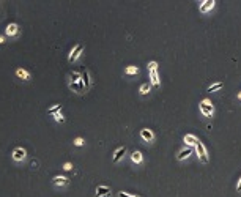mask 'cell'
<instances>
[{"instance_id": "cell-20", "label": "cell", "mask_w": 241, "mask_h": 197, "mask_svg": "<svg viewBox=\"0 0 241 197\" xmlns=\"http://www.w3.org/2000/svg\"><path fill=\"white\" fill-rule=\"evenodd\" d=\"M222 87H224L222 82H216V84H213V85L208 87V91H210V93H213V91H216V90H221Z\"/></svg>"}, {"instance_id": "cell-2", "label": "cell", "mask_w": 241, "mask_h": 197, "mask_svg": "<svg viewBox=\"0 0 241 197\" xmlns=\"http://www.w3.org/2000/svg\"><path fill=\"white\" fill-rule=\"evenodd\" d=\"M84 52V44H76L73 49H71V52H70V57H68V60L71 62V63H74L79 57H80V54Z\"/></svg>"}, {"instance_id": "cell-12", "label": "cell", "mask_w": 241, "mask_h": 197, "mask_svg": "<svg viewBox=\"0 0 241 197\" xmlns=\"http://www.w3.org/2000/svg\"><path fill=\"white\" fill-rule=\"evenodd\" d=\"M183 140L186 142V145H187V147H195L197 143H199L197 137H195V136H192V134H186V136L183 137Z\"/></svg>"}, {"instance_id": "cell-6", "label": "cell", "mask_w": 241, "mask_h": 197, "mask_svg": "<svg viewBox=\"0 0 241 197\" xmlns=\"http://www.w3.org/2000/svg\"><path fill=\"white\" fill-rule=\"evenodd\" d=\"M5 35H6V36H10V38L18 36V35H19V25H18L16 22L8 24V25H6V29H5Z\"/></svg>"}, {"instance_id": "cell-25", "label": "cell", "mask_w": 241, "mask_h": 197, "mask_svg": "<svg viewBox=\"0 0 241 197\" xmlns=\"http://www.w3.org/2000/svg\"><path fill=\"white\" fill-rule=\"evenodd\" d=\"M63 169H65V170H71V169H73V164H71V163H65V164H63Z\"/></svg>"}, {"instance_id": "cell-4", "label": "cell", "mask_w": 241, "mask_h": 197, "mask_svg": "<svg viewBox=\"0 0 241 197\" xmlns=\"http://www.w3.org/2000/svg\"><path fill=\"white\" fill-rule=\"evenodd\" d=\"M200 111H202V114H203L205 117H211L214 107H213V104H211L208 99H203L202 103H200Z\"/></svg>"}, {"instance_id": "cell-22", "label": "cell", "mask_w": 241, "mask_h": 197, "mask_svg": "<svg viewBox=\"0 0 241 197\" xmlns=\"http://www.w3.org/2000/svg\"><path fill=\"white\" fill-rule=\"evenodd\" d=\"M150 90H151L150 84H143V85L140 87V95H147V93H148Z\"/></svg>"}, {"instance_id": "cell-21", "label": "cell", "mask_w": 241, "mask_h": 197, "mask_svg": "<svg viewBox=\"0 0 241 197\" xmlns=\"http://www.w3.org/2000/svg\"><path fill=\"white\" fill-rule=\"evenodd\" d=\"M125 73H126L128 76H131V74H137V73H139V68H137V66H126Z\"/></svg>"}, {"instance_id": "cell-26", "label": "cell", "mask_w": 241, "mask_h": 197, "mask_svg": "<svg viewBox=\"0 0 241 197\" xmlns=\"http://www.w3.org/2000/svg\"><path fill=\"white\" fill-rule=\"evenodd\" d=\"M118 197H137V195H131V194H128V192H123V191H122V192L118 194Z\"/></svg>"}, {"instance_id": "cell-16", "label": "cell", "mask_w": 241, "mask_h": 197, "mask_svg": "<svg viewBox=\"0 0 241 197\" xmlns=\"http://www.w3.org/2000/svg\"><path fill=\"white\" fill-rule=\"evenodd\" d=\"M142 153L140 151H132V155H131V161L132 163H136V164H140L142 163Z\"/></svg>"}, {"instance_id": "cell-19", "label": "cell", "mask_w": 241, "mask_h": 197, "mask_svg": "<svg viewBox=\"0 0 241 197\" xmlns=\"http://www.w3.org/2000/svg\"><path fill=\"white\" fill-rule=\"evenodd\" d=\"M57 112H62V104H55V106L47 109V114H52V115H55Z\"/></svg>"}, {"instance_id": "cell-9", "label": "cell", "mask_w": 241, "mask_h": 197, "mask_svg": "<svg viewBox=\"0 0 241 197\" xmlns=\"http://www.w3.org/2000/svg\"><path fill=\"white\" fill-rule=\"evenodd\" d=\"M16 76L19 79H22V81H30V77H32V74L27 71L25 68H18L16 70Z\"/></svg>"}, {"instance_id": "cell-3", "label": "cell", "mask_w": 241, "mask_h": 197, "mask_svg": "<svg viewBox=\"0 0 241 197\" xmlns=\"http://www.w3.org/2000/svg\"><path fill=\"white\" fill-rule=\"evenodd\" d=\"M13 161H16V163H21V161H24L25 159V156H27V151H25V148H22V147H16L14 150H13Z\"/></svg>"}, {"instance_id": "cell-29", "label": "cell", "mask_w": 241, "mask_h": 197, "mask_svg": "<svg viewBox=\"0 0 241 197\" xmlns=\"http://www.w3.org/2000/svg\"><path fill=\"white\" fill-rule=\"evenodd\" d=\"M238 98H239V99H241V91H239V93H238Z\"/></svg>"}, {"instance_id": "cell-1", "label": "cell", "mask_w": 241, "mask_h": 197, "mask_svg": "<svg viewBox=\"0 0 241 197\" xmlns=\"http://www.w3.org/2000/svg\"><path fill=\"white\" fill-rule=\"evenodd\" d=\"M148 74H150L151 85L158 87L159 85V76H158V63L156 62H150L148 63Z\"/></svg>"}, {"instance_id": "cell-23", "label": "cell", "mask_w": 241, "mask_h": 197, "mask_svg": "<svg viewBox=\"0 0 241 197\" xmlns=\"http://www.w3.org/2000/svg\"><path fill=\"white\" fill-rule=\"evenodd\" d=\"M54 120H55L57 123H63V122H65V117H63L62 112H57L55 115H54Z\"/></svg>"}, {"instance_id": "cell-15", "label": "cell", "mask_w": 241, "mask_h": 197, "mask_svg": "<svg viewBox=\"0 0 241 197\" xmlns=\"http://www.w3.org/2000/svg\"><path fill=\"white\" fill-rule=\"evenodd\" d=\"M125 153H126V147H120V148L114 153V163H118V161L125 156Z\"/></svg>"}, {"instance_id": "cell-18", "label": "cell", "mask_w": 241, "mask_h": 197, "mask_svg": "<svg viewBox=\"0 0 241 197\" xmlns=\"http://www.w3.org/2000/svg\"><path fill=\"white\" fill-rule=\"evenodd\" d=\"M71 77V82H79V81H82V73H77V71H73L70 74Z\"/></svg>"}, {"instance_id": "cell-24", "label": "cell", "mask_w": 241, "mask_h": 197, "mask_svg": "<svg viewBox=\"0 0 241 197\" xmlns=\"http://www.w3.org/2000/svg\"><path fill=\"white\" fill-rule=\"evenodd\" d=\"M84 143H85V140H84L82 137H76V139H74V145H76V147H82Z\"/></svg>"}, {"instance_id": "cell-10", "label": "cell", "mask_w": 241, "mask_h": 197, "mask_svg": "<svg viewBox=\"0 0 241 197\" xmlns=\"http://www.w3.org/2000/svg\"><path fill=\"white\" fill-rule=\"evenodd\" d=\"M110 188L109 186H98L96 188V197H107L110 195Z\"/></svg>"}, {"instance_id": "cell-7", "label": "cell", "mask_w": 241, "mask_h": 197, "mask_svg": "<svg viewBox=\"0 0 241 197\" xmlns=\"http://www.w3.org/2000/svg\"><path fill=\"white\" fill-rule=\"evenodd\" d=\"M52 183H54L55 186H60V188H62V186H68L70 180L66 178V177H63V175H55V177L52 178Z\"/></svg>"}, {"instance_id": "cell-5", "label": "cell", "mask_w": 241, "mask_h": 197, "mask_svg": "<svg viewBox=\"0 0 241 197\" xmlns=\"http://www.w3.org/2000/svg\"><path fill=\"white\" fill-rule=\"evenodd\" d=\"M195 150H197V155H199V158H200V161L202 163H208V155H207V148H205V145L202 142L199 140V143L195 145Z\"/></svg>"}, {"instance_id": "cell-13", "label": "cell", "mask_w": 241, "mask_h": 197, "mask_svg": "<svg viewBox=\"0 0 241 197\" xmlns=\"http://www.w3.org/2000/svg\"><path fill=\"white\" fill-rule=\"evenodd\" d=\"M192 151H194V148H192V147H187V148L181 150V151L177 155V159H178V161H183L184 158H187L189 155H192Z\"/></svg>"}, {"instance_id": "cell-17", "label": "cell", "mask_w": 241, "mask_h": 197, "mask_svg": "<svg viewBox=\"0 0 241 197\" xmlns=\"http://www.w3.org/2000/svg\"><path fill=\"white\" fill-rule=\"evenodd\" d=\"M82 82H84L85 88H90V87H91V81H90V74H88V71H87V70H85V71L82 73Z\"/></svg>"}, {"instance_id": "cell-8", "label": "cell", "mask_w": 241, "mask_h": 197, "mask_svg": "<svg viewBox=\"0 0 241 197\" xmlns=\"http://www.w3.org/2000/svg\"><path fill=\"white\" fill-rule=\"evenodd\" d=\"M70 87H71V90H73V91H77V93H84V91L87 90L82 81H79V82H71V84H70Z\"/></svg>"}, {"instance_id": "cell-27", "label": "cell", "mask_w": 241, "mask_h": 197, "mask_svg": "<svg viewBox=\"0 0 241 197\" xmlns=\"http://www.w3.org/2000/svg\"><path fill=\"white\" fill-rule=\"evenodd\" d=\"M5 43V35H0V44Z\"/></svg>"}, {"instance_id": "cell-28", "label": "cell", "mask_w": 241, "mask_h": 197, "mask_svg": "<svg viewBox=\"0 0 241 197\" xmlns=\"http://www.w3.org/2000/svg\"><path fill=\"white\" fill-rule=\"evenodd\" d=\"M238 191H241V178H239V181H238Z\"/></svg>"}, {"instance_id": "cell-14", "label": "cell", "mask_w": 241, "mask_h": 197, "mask_svg": "<svg viewBox=\"0 0 241 197\" xmlns=\"http://www.w3.org/2000/svg\"><path fill=\"white\" fill-rule=\"evenodd\" d=\"M214 0H205V2H202V5H200V11L202 13H207V11H210L213 6H214Z\"/></svg>"}, {"instance_id": "cell-11", "label": "cell", "mask_w": 241, "mask_h": 197, "mask_svg": "<svg viewBox=\"0 0 241 197\" xmlns=\"http://www.w3.org/2000/svg\"><path fill=\"white\" fill-rule=\"evenodd\" d=\"M140 137H142L143 140H147V142H151V140L155 139V134L151 133L150 129L143 128V129H140Z\"/></svg>"}, {"instance_id": "cell-30", "label": "cell", "mask_w": 241, "mask_h": 197, "mask_svg": "<svg viewBox=\"0 0 241 197\" xmlns=\"http://www.w3.org/2000/svg\"><path fill=\"white\" fill-rule=\"evenodd\" d=\"M107 197H112V194H110V195H107Z\"/></svg>"}]
</instances>
